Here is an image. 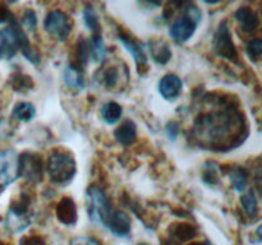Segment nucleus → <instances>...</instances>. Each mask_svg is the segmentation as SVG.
I'll list each match as a JSON object with an SVG mask.
<instances>
[{
    "instance_id": "15",
    "label": "nucleus",
    "mask_w": 262,
    "mask_h": 245,
    "mask_svg": "<svg viewBox=\"0 0 262 245\" xmlns=\"http://www.w3.org/2000/svg\"><path fill=\"white\" fill-rule=\"evenodd\" d=\"M235 19L239 23L243 32L251 33L255 32L260 26V18L256 14L255 10L250 7H241L234 14Z\"/></svg>"
},
{
    "instance_id": "12",
    "label": "nucleus",
    "mask_w": 262,
    "mask_h": 245,
    "mask_svg": "<svg viewBox=\"0 0 262 245\" xmlns=\"http://www.w3.org/2000/svg\"><path fill=\"white\" fill-rule=\"evenodd\" d=\"M118 40L128 50V53L133 56L136 65H137L138 73L143 71L147 68V55L143 48L142 43L138 42L136 38L124 32H118Z\"/></svg>"
},
{
    "instance_id": "20",
    "label": "nucleus",
    "mask_w": 262,
    "mask_h": 245,
    "mask_svg": "<svg viewBox=\"0 0 262 245\" xmlns=\"http://www.w3.org/2000/svg\"><path fill=\"white\" fill-rule=\"evenodd\" d=\"M87 47H89L90 58L96 63H101L106 58V46H105L104 38L101 33H95L87 40Z\"/></svg>"
},
{
    "instance_id": "18",
    "label": "nucleus",
    "mask_w": 262,
    "mask_h": 245,
    "mask_svg": "<svg viewBox=\"0 0 262 245\" xmlns=\"http://www.w3.org/2000/svg\"><path fill=\"white\" fill-rule=\"evenodd\" d=\"M114 138L119 144L125 145V147L132 145L136 142V138H137V127H136L135 121H132V120L123 121L115 129Z\"/></svg>"
},
{
    "instance_id": "24",
    "label": "nucleus",
    "mask_w": 262,
    "mask_h": 245,
    "mask_svg": "<svg viewBox=\"0 0 262 245\" xmlns=\"http://www.w3.org/2000/svg\"><path fill=\"white\" fill-rule=\"evenodd\" d=\"M13 117L18 121L28 122L36 116V109L31 102L20 101L13 107Z\"/></svg>"
},
{
    "instance_id": "4",
    "label": "nucleus",
    "mask_w": 262,
    "mask_h": 245,
    "mask_svg": "<svg viewBox=\"0 0 262 245\" xmlns=\"http://www.w3.org/2000/svg\"><path fill=\"white\" fill-rule=\"evenodd\" d=\"M32 221L31 199L26 193L20 194L19 198L10 204L5 214V227L10 232H22L30 226Z\"/></svg>"
},
{
    "instance_id": "7",
    "label": "nucleus",
    "mask_w": 262,
    "mask_h": 245,
    "mask_svg": "<svg viewBox=\"0 0 262 245\" xmlns=\"http://www.w3.org/2000/svg\"><path fill=\"white\" fill-rule=\"evenodd\" d=\"M19 178V155L13 148L0 152V189H5Z\"/></svg>"
},
{
    "instance_id": "22",
    "label": "nucleus",
    "mask_w": 262,
    "mask_h": 245,
    "mask_svg": "<svg viewBox=\"0 0 262 245\" xmlns=\"http://www.w3.org/2000/svg\"><path fill=\"white\" fill-rule=\"evenodd\" d=\"M241 206H242L243 211H245L246 216L250 219H255L258 214V202L255 195L253 189H248V190L243 191L241 195Z\"/></svg>"
},
{
    "instance_id": "14",
    "label": "nucleus",
    "mask_w": 262,
    "mask_h": 245,
    "mask_svg": "<svg viewBox=\"0 0 262 245\" xmlns=\"http://www.w3.org/2000/svg\"><path fill=\"white\" fill-rule=\"evenodd\" d=\"M56 218L61 222V224L67 225V226H72L78 221V211H77V206L74 201L69 197H64L60 199L55 209Z\"/></svg>"
},
{
    "instance_id": "8",
    "label": "nucleus",
    "mask_w": 262,
    "mask_h": 245,
    "mask_svg": "<svg viewBox=\"0 0 262 245\" xmlns=\"http://www.w3.org/2000/svg\"><path fill=\"white\" fill-rule=\"evenodd\" d=\"M45 163L40 155L33 152H25L19 155V176L28 183L37 184L42 180Z\"/></svg>"
},
{
    "instance_id": "31",
    "label": "nucleus",
    "mask_w": 262,
    "mask_h": 245,
    "mask_svg": "<svg viewBox=\"0 0 262 245\" xmlns=\"http://www.w3.org/2000/svg\"><path fill=\"white\" fill-rule=\"evenodd\" d=\"M19 245H48L45 240L40 236H36V235H32V236H25L22 240H20Z\"/></svg>"
},
{
    "instance_id": "23",
    "label": "nucleus",
    "mask_w": 262,
    "mask_h": 245,
    "mask_svg": "<svg viewBox=\"0 0 262 245\" xmlns=\"http://www.w3.org/2000/svg\"><path fill=\"white\" fill-rule=\"evenodd\" d=\"M123 107L115 101L105 102L101 107V117L107 124H115L122 119Z\"/></svg>"
},
{
    "instance_id": "17",
    "label": "nucleus",
    "mask_w": 262,
    "mask_h": 245,
    "mask_svg": "<svg viewBox=\"0 0 262 245\" xmlns=\"http://www.w3.org/2000/svg\"><path fill=\"white\" fill-rule=\"evenodd\" d=\"M196 235L197 229L192 224L182 222V224H173V226L169 227V236H170L169 242H174V244H182V242L189 241Z\"/></svg>"
},
{
    "instance_id": "19",
    "label": "nucleus",
    "mask_w": 262,
    "mask_h": 245,
    "mask_svg": "<svg viewBox=\"0 0 262 245\" xmlns=\"http://www.w3.org/2000/svg\"><path fill=\"white\" fill-rule=\"evenodd\" d=\"M64 82H66L67 86L71 87L72 89H77V91H81L86 87L83 71L81 68L74 65L73 63L67 65L66 70H64Z\"/></svg>"
},
{
    "instance_id": "3",
    "label": "nucleus",
    "mask_w": 262,
    "mask_h": 245,
    "mask_svg": "<svg viewBox=\"0 0 262 245\" xmlns=\"http://www.w3.org/2000/svg\"><path fill=\"white\" fill-rule=\"evenodd\" d=\"M49 178L55 184H67L77 173V163L73 156L66 151H54L45 162Z\"/></svg>"
},
{
    "instance_id": "11",
    "label": "nucleus",
    "mask_w": 262,
    "mask_h": 245,
    "mask_svg": "<svg viewBox=\"0 0 262 245\" xmlns=\"http://www.w3.org/2000/svg\"><path fill=\"white\" fill-rule=\"evenodd\" d=\"M102 226L106 227L115 236L125 237L129 235L130 229H132V221H130L129 214L125 213L124 211L113 208L102 222Z\"/></svg>"
},
{
    "instance_id": "32",
    "label": "nucleus",
    "mask_w": 262,
    "mask_h": 245,
    "mask_svg": "<svg viewBox=\"0 0 262 245\" xmlns=\"http://www.w3.org/2000/svg\"><path fill=\"white\" fill-rule=\"evenodd\" d=\"M13 13L5 7L4 4L0 3V23H4V22H9V19L12 18Z\"/></svg>"
},
{
    "instance_id": "6",
    "label": "nucleus",
    "mask_w": 262,
    "mask_h": 245,
    "mask_svg": "<svg viewBox=\"0 0 262 245\" xmlns=\"http://www.w3.org/2000/svg\"><path fill=\"white\" fill-rule=\"evenodd\" d=\"M43 28L51 37L64 42L72 32V20L63 10L54 9L49 12L45 17Z\"/></svg>"
},
{
    "instance_id": "5",
    "label": "nucleus",
    "mask_w": 262,
    "mask_h": 245,
    "mask_svg": "<svg viewBox=\"0 0 262 245\" xmlns=\"http://www.w3.org/2000/svg\"><path fill=\"white\" fill-rule=\"evenodd\" d=\"M86 207L90 219L97 225H102L104 219L113 209L106 194L97 185H91L87 188Z\"/></svg>"
},
{
    "instance_id": "34",
    "label": "nucleus",
    "mask_w": 262,
    "mask_h": 245,
    "mask_svg": "<svg viewBox=\"0 0 262 245\" xmlns=\"http://www.w3.org/2000/svg\"><path fill=\"white\" fill-rule=\"evenodd\" d=\"M0 245H7V244H5L4 241H2V240H0Z\"/></svg>"
},
{
    "instance_id": "10",
    "label": "nucleus",
    "mask_w": 262,
    "mask_h": 245,
    "mask_svg": "<svg viewBox=\"0 0 262 245\" xmlns=\"http://www.w3.org/2000/svg\"><path fill=\"white\" fill-rule=\"evenodd\" d=\"M8 23H9L8 27L0 30V59H5V60L14 58L20 50L17 35V27L19 22L13 14Z\"/></svg>"
},
{
    "instance_id": "35",
    "label": "nucleus",
    "mask_w": 262,
    "mask_h": 245,
    "mask_svg": "<svg viewBox=\"0 0 262 245\" xmlns=\"http://www.w3.org/2000/svg\"><path fill=\"white\" fill-rule=\"evenodd\" d=\"M138 245H150V244H145V242H143V244H138Z\"/></svg>"
},
{
    "instance_id": "9",
    "label": "nucleus",
    "mask_w": 262,
    "mask_h": 245,
    "mask_svg": "<svg viewBox=\"0 0 262 245\" xmlns=\"http://www.w3.org/2000/svg\"><path fill=\"white\" fill-rule=\"evenodd\" d=\"M212 46H214V51L216 53V55H219L220 58L232 61L238 58L237 47L233 42L232 33H230V28L227 20H223L217 27L214 35V40H212Z\"/></svg>"
},
{
    "instance_id": "30",
    "label": "nucleus",
    "mask_w": 262,
    "mask_h": 245,
    "mask_svg": "<svg viewBox=\"0 0 262 245\" xmlns=\"http://www.w3.org/2000/svg\"><path fill=\"white\" fill-rule=\"evenodd\" d=\"M165 132L169 139H170L171 142H174V140L178 138L179 133H181V125L177 121H169L165 127Z\"/></svg>"
},
{
    "instance_id": "21",
    "label": "nucleus",
    "mask_w": 262,
    "mask_h": 245,
    "mask_svg": "<svg viewBox=\"0 0 262 245\" xmlns=\"http://www.w3.org/2000/svg\"><path fill=\"white\" fill-rule=\"evenodd\" d=\"M229 179L233 189L235 191H238V193L246 191L250 175H248V171L245 167H242V166H233L229 171Z\"/></svg>"
},
{
    "instance_id": "16",
    "label": "nucleus",
    "mask_w": 262,
    "mask_h": 245,
    "mask_svg": "<svg viewBox=\"0 0 262 245\" xmlns=\"http://www.w3.org/2000/svg\"><path fill=\"white\" fill-rule=\"evenodd\" d=\"M148 51L156 64L165 65L171 59V48L166 41L163 38H152L148 41Z\"/></svg>"
},
{
    "instance_id": "13",
    "label": "nucleus",
    "mask_w": 262,
    "mask_h": 245,
    "mask_svg": "<svg viewBox=\"0 0 262 245\" xmlns=\"http://www.w3.org/2000/svg\"><path fill=\"white\" fill-rule=\"evenodd\" d=\"M159 93L168 101H174L178 99L183 89V81L179 76L174 73H168L159 81Z\"/></svg>"
},
{
    "instance_id": "2",
    "label": "nucleus",
    "mask_w": 262,
    "mask_h": 245,
    "mask_svg": "<svg viewBox=\"0 0 262 245\" xmlns=\"http://www.w3.org/2000/svg\"><path fill=\"white\" fill-rule=\"evenodd\" d=\"M201 20L202 12L200 8L196 4L188 3L182 8V14L171 22L169 35L176 42H187L194 35Z\"/></svg>"
},
{
    "instance_id": "33",
    "label": "nucleus",
    "mask_w": 262,
    "mask_h": 245,
    "mask_svg": "<svg viewBox=\"0 0 262 245\" xmlns=\"http://www.w3.org/2000/svg\"><path fill=\"white\" fill-rule=\"evenodd\" d=\"M187 245H212L210 241H200V242H191V244H187Z\"/></svg>"
},
{
    "instance_id": "27",
    "label": "nucleus",
    "mask_w": 262,
    "mask_h": 245,
    "mask_svg": "<svg viewBox=\"0 0 262 245\" xmlns=\"http://www.w3.org/2000/svg\"><path fill=\"white\" fill-rule=\"evenodd\" d=\"M246 54L253 63H258L262 55V41L261 38H252L246 45Z\"/></svg>"
},
{
    "instance_id": "29",
    "label": "nucleus",
    "mask_w": 262,
    "mask_h": 245,
    "mask_svg": "<svg viewBox=\"0 0 262 245\" xmlns=\"http://www.w3.org/2000/svg\"><path fill=\"white\" fill-rule=\"evenodd\" d=\"M69 245H102V242L96 237L90 236V235H81V236L73 237Z\"/></svg>"
},
{
    "instance_id": "25",
    "label": "nucleus",
    "mask_w": 262,
    "mask_h": 245,
    "mask_svg": "<svg viewBox=\"0 0 262 245\" xmlns=\"http://www.w3.org/2000/svg\"><path fill=\"white\" fill-rule=\"evenodd\" d=\"M100 71H101V73H100V82H101L106 88L112 89L118 86L120 79V70L117 66L109 65L106 66V68L101 69Z\"/></svg>"
},
{
    "instance_id": "28",
    "label": "nucleus",
    "mask_w": 262,
    "mask_h": 245,
    "mask_svg": "<svg viewBox=\"0 0 262 245\" xmlns=\"http://www.w3.org/2000/svg\"><path fill=\"white\" fill-rule=\"evenodd\" d=\"M19 24L23 30L35 31L36 27H37V24H38V17H37V14H36L35 10L26 9L25 12H23L22 18H20Z\"/></svg>"
},
{
    "instance_id": "1",
    "label": "nucleus",
    "mask_w": 262,
    "mask_h": 245,
    "mask_svg": "<svg viewBox=\"0 0 262 245\" xmlns=\"http://www.w3.org/2000/svg\"><path fill=\"white\" fill-rule=\"evenodd\" d=\"M205 102L204 111H200L191 129L196 144L217 152L242 144L248 130L243 112L237 105L223 99Z\"/></svg>"
},
{
    "instance_id": "26",
    "label": "nucleus",
    "mask_w": 262,
    "mask_h": 245,
    "mask_svg": "<svg viewBox=\"0 0 262 245\" xmlns=\"http://www.w3.org/2000/svg\"><path fill=\"white\" fill-rule=\"evenodd\" d=\"M83 20L86 27L92 32V35H95V33H101V26H100L99 15H97L96 10L94 9L92 5H86V8H84Z\"/></svg>"
}]
</instances>
